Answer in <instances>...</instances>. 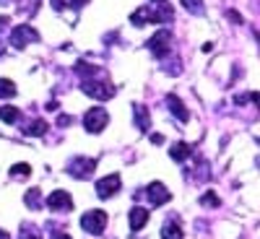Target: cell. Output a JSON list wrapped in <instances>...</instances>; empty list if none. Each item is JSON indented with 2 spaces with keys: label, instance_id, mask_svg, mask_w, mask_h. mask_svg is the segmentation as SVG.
Wrapping results in <instances>:
<instances>
[{
  "label": "cell",
  "instance_id": "cell-1",
  "mask_svg": "<svg viewBox=\"0 0 260 239\" xmlns=\"http://www.w3.org/2000/svg\"><path fill=\"white\" fill-rule=\"evenodd\" d=\"M172 18V11H169V6H161V8H141V11H136L133 16H130V21H133L136 26H141V24H154V21H169Z\"/></svg>",
  "mask_w": 260,
  "mask_h": 239
},
{
  "label": "cell",
  "instance_id": "cell-2",
  "mask_svg": "<svg viewBox=\"0 0 260 239\" xmlns=\"http://www.w3.org/2000/svg\"><path fill=\"white\" fill-rule=\"evenodd\" d=\"M107 122H110V115H107L102 107H91V110H86V115H83V127L89 130V133H99V130H104Z\"/></svg>",
  "mask_w": 260,
  "mask_h": 239
},
{
  "label": "cell",
  "instance_id": "cell-3",
  "mask_svg": "<svg viewBox=\"0 0 260 239\" xmlns=\"http://www.w3.org/2000/svg\"><path fill=\"white\" fill-rule=\"evenodd\" d=\"M81 226H83V231H89V234L104 231V226H107V213H104V211H89V213H83Z\"/></svg>",
  "mask_w": 260,
  "mask_h": 239
},
{
  "label": "cell",
  "instance_id": "cell-4",
  "mask_svg": "<svg viewBox=\"0 0 260 239\" xmlns=\"http://www.w3.org/2000/svg\"><path fill=\"white\" fill-rule=\"evenodd\" d=\"M81 89H83V94H89V96H94V99H110V96L115 94L110 83H104V81H91V78H86V81L81 83Z\"/></svg>",
  "mask_w": 260,
  "mask_h": 239
},
{
  "label": "cell",
  "instance_id": "cell-5",
  "mask_svg": "<svg viewBox=\"0 0 260 239\" xmlns=\"http://www.w3.org/2000/svg\"><path fill=\"white\" fill-rule=\"evenodd\" d=\"M94 169H96V161L94 159H83V156L73 159L71 166H68V172H71L76 180H89L94 175Z\"/></svg>",
  "mask_w": 260,
  "mask_h": 239
},
{
  "label": "cell",
  "instance_id": "cell-6",
  "mask_svg": "<svg viewBox=\"0 0 260 239\" xmlns=\"http://www.w3.org/2000/svg\"><path fill=\"white\" fill-rule=\"evenodd\" d=\"M37 39H39V31L37 29H31V26H16L13 34H11V45L16 50H24L29 42H37Z\"/></svg>",
  "mask_w": 260,
  "mask_h": 239
},
{
  "label": "cell",
  "instance_id": "cell-7",
  "mask_svg": "<svg viewBox=\"0 0 260 239\" xmlns=\"http://www.w3.org/2000/svg\"><path fill=\"white\" fill-rule=\"evenodd\" d=\"M120 177L117 175H107L104 180H99L96 182V195H99V198H112V195L120 190Z\"/></svg>",
  "mask_w": 260,
  "mask_h": 239
},
{
  "label": "cell",
  "instance_id": "cell-8",
  "mask_svg": "<svg viewBox=\"0 0 260 239\" xmlns=\"http://www.w3.org/2000/svg\"><path fill=\"white\" fill-rule=\"evenodd\" d=\"M47 206L52 211H71L73 208V198L65 190H55L52 195H47Z\"/></svg>",
  "mask_w": 260,
  "mask_h": 239
},
{
  "label": "cell",
  "instance_id": "cell-9",
  "mask_svg": "<svg viewBox=\"0 0 260 239\" xmlns=\"http://www.w3.org/2000/svg\"><path fill=\"white\" fill-rule=\"evenodd\" d=\"M148 50L154 52L156 57H161V55L169 50V31H167V29H159L154 37L148 39Z\"/></svg>",
  "mask_w": 260,
  "mask_h": 239
},
{
  "label": "cell",
  "instance_id": "cell-10",
  "mask_svg": "<svg viewBox=\"0 0 260 239\" xmlns=\"http://www.w3.org/2000/svg\"><path fill=\"white\" fill-rule=\"evenodd\" d=\"M146 192H148V200L154 203V206H164V203H169V198H172L169 190H167L161 182H151Z\"/></svg>",
  "mask_w": 260,
  "mask_h": 239
},
{
  "label": "cell",
  "instance_id": "cell-11",
  "mask_svg": "<svg viewBox=\"0 0 260 239\" xmlns=\"http://www.w3.org/2000/svg\"><path fill=\"white\" fill-rule=\"evenodd\" d=\"M167 107H169V110H172V115H175L180 122H187V110H185V104L180 101V96H175V94H169L167 96Z\"/></svg>",
  "mask_w": 260,
  "mask_h": 239
},
{
  "label": "cell",
  "instance_id": "cell-12",
  "mask_svg": "<svg viewBox=\"0 0 260 239\" xmlns=\"http://www.w3.org/2000/svg\"><path fill=\"white\" fill-rule=\"evenodd\" d=\"M130 229H133V231H138V229H143L146 224H148V211L146 208H133V211H130Z\"/></svg>",
  "mask_w": 260,
  "mask_h": 239
},
{
  "label": "cell",
  "instance_id": "cell-13",
  "mask_svg": "<svg viewBox=\"0 0 260 239\" xmlns=\"http://www.w3.org/2000/svg\"><path fill=\"white\" fill-rule=\"evenodd\" d=\"M169 156L175 159V161H185L190 156V146L187 143H175V146L169 148Z\"/></svg>",
  "mask_w": 260,
  "mask_h": 239
},
{
  "label": "cell",
  "instance_id": "cell-14",
  "mask_svg": "<svg viewBox=\"0 0 260 239\" xmlns=\"http://www.w3.org/2000/svg\"><path fill=\"white\" fill-rule=\"evenodd\" d=\"M133 110H136V125H138V130H143V133H146V130L151 127V117H148V112L143 110V107H133Z\"/></svg>",
  "mask_w": 260,
  "mask_h": 239
},
{
  "label": "cell",
  "instance_id": "cell-15",
  "mask_svg": "<svg viewBox=\"0 0 260 239\" xmlns=\"http://www.w3.org/2000/svg\"><path fill=\"white\" fill-rule=\"evenodd\" d=\"M161 236H164V239H182V229H180L175 221H169V224L161 226Z\"/></svg>",
  "mask_w": 260,
  "mask_h": 239
},
{
  "label": "cell",
  "instance_id": "cell-16",
  "mask_svg": "<svg viewBox=\"0 0 260 239\" xmlns=\"http://www.w3.org/2000/svg\"><path fill=\"white\" fill-rule=\"evenodd\" d=\"M18 117H21V112L16 110V107H0V120L3 122L13 125V122H18Z\"/></svg>",
  "mask_w": 260,
  "mask_h": 239
},
{
  "label": "cell",
  "instance_id": "cell-17",
  "mask_svg": "<svg viewBox=\"0 0 260 239\" xmlns=\"http://www.w3.org/2000/svg\"><path fill=\"white\" fill-rule=\"evenodd\" d=\"M16 96V83L8 78H0V99H11Z\"/></svg>",
  "mask_w": 260,
  "mask_h": 239
},
{
  "label": "cell",
  "instance_id": "cell-18",
  "mask_svg": "<svg viewBox=\"0 0 260 239\" xmlns=\"http://www.w3.org/2000/svg\"><path fill=\"white\" fill-rule=\"evenodd\" d=\"M31 175V166L29 164H16V166H11V177L13 180H26Z\"/></svg>",
  "mask_w": 260,
  "mask_h": 239
},
{
  "label": "cell",
  "instance_id": "cell-19",
  "mask_svg": "<svg viewBox=\"0 0 260 239\" xmlns=\"http://www.w3.org/2000/svg\"><path fill=\"white\" fill-rule=\"evenodd\" d=\"M45 133H47V122L45 120H34L26 127V135H45Z\"/></svg>",
  "mask_w": 260,
  "mask_h": 239
},
{
  "label": "cell",
  "instance_id": "cell-20",
  "mask_svg": "<svg viewBox=\"0 0 260 239\" xmlns=\"http://www.w3.org/2000/svg\"><path fill=\"white\" fill-rule=\"evenodd\" d=\"M24 200H26L29 208H42V192H39V190H29Z\"/></svg>",
  "mask_w": 260,
  "mask_h": 239
},
{
  "label": "cell",
  "instance_id": "cell-21",
  "mask_svg": "<svg viewBox=\"0 0 260 239\" xmlns=\"http://www.w3.org/2000/svg\"><path fill=\"white\" fill-rule=\"evenodd\" d=\"M182 6H187L190 13H201L203 11V0H182Z\"/></svg>",
  "mask_w": 260,
  "mask_h": 239
},
{
  "label": "cell",
  "instance_id": "cell-22",
  "mask_svg": "<svg viewBox=\"0 0 260 239\" xmlns=\"http://www.w3.org/2000/svg\"><path fill=\"white\" fill-rule=\"evenodd\" d=\"M201 203H203L206 208H208V206H211V208H216V206H219V198H216V192H206L203 198H201Z\"/></svg>",
  "mask_w": 260,
  "mask_h": 239
},
{
  "label": "cell",
  "instance_id": "cell-23",
  "mask_svg": "<svg viewBox=\"0 0 260 239\" xmlns=\"http://www.w3.org/2000/svg\"><path fill=\"white\" fill-rule=\"evenodd\" d=\"M21 239H42V236L37 234L34 226H24V229H21Z\"/></svg>",
  "mask_w": 260,
  "mask_h": 239
},
{
  "label": "cell",
  "instance_id": "cell-24",
  "mask_svg": "<svg viewBox=\"0 0 260 239\" xmlns=\"http://www.w3.org/2000/svg\"><path fill=\"white\" fill-rule=\"evenodd\" d=\"M57 125H60V127H62V125H71V117H68V115H60V117H57Z\"/></svg>",
  "mask_w": 260,
  "mask_h": 239
},
{
  "label": "cell",
  "instance_id": "cell-25",
  "mask_svg": "<svg viewBox=\"0 0 260 239\" xmlns=\"http://www.w3.org/2000/svg\"><path fill=\"white\" fill-rule=\"evenodd\" d=\"M52 239H71V236L65 234V231H55V234H52Z\"/></svg>",
  "mask_w": 260,
  "mask_h": 239
},
{
  "label": "cell",
  "instance_id": "cell-26",
  "mask_svg": "<svg viewBox=\"0 0 260 239\" xmlns=\"http://www.w3.org/2000/svg\"><path fill=\"white\" fill-rule=\"evenodd\" d=\"M52 6H55L57 11H62V8H65V0H52Z\"/></svg>",
  "mask_w": 260,
  "mask_h": 239
},
{
  "label": "cell",
  "instance_id": "cell-27",
  "mask_svg": "<svg viewBox=\"0 0 260 239\" xmlns=\"http://www.w3.org/2000/svg\"><path fill=\"white\" fill-rule=\"evenodd\" d=\"M3 26H8V16H0V29Z\"/></svg>",
  "mask_w": 260,
  "mask_h": 239
},
{
  "label": "cell",
  "instance_id": "cell-28",
  "mask_svg": "<svg viewBox=\"0 0 260 239\" xmlns=\"http://www.w3.org/2000/svg\"><path fill=\"white\" fill-rule=\"evenodd\" d=\"M0 239H11V236H8L6 231H0Z\"/></svg>",
  "mask_w": 260,
  "mask_h": 239
},
{
  "label": "cell",
  "instance_id": "cell-29",
  "mask_svg": "<svg viewBox=\"0 0 260 239\" xmlns=\"http://www.w3.org/2000/svg\"><path fill=\"white\" fill-rule=\"evenodd\" d=\"M156 3H161V0H156Z\"/></svg>",
  "mask_w": 260,
  "mask_h": 239
}]
</instances>
